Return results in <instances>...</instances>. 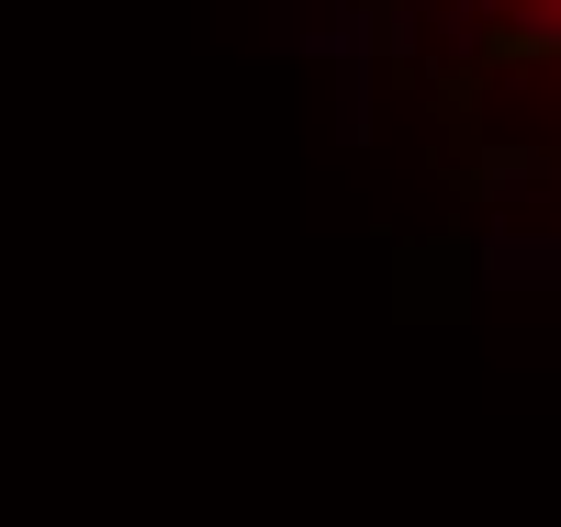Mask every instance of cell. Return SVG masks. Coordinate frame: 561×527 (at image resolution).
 Instances as JSON below:
<instances>
[{
  "instance_id": "cell-1",
  "label": "cell",
  "mask_w": 561,
  "mask_h": 527,
  "mask_svg": "<svg viewBox=\"0 0 561 527\" xmlns=\"http://www.w3.org/2000/svg\"><path fill=\"white\" fill-rule=\"evenodd\" d=\"M472 12H483L505 45H528V57H550V68H561V0H472Z\"/></svg>"
}]
</instances>
